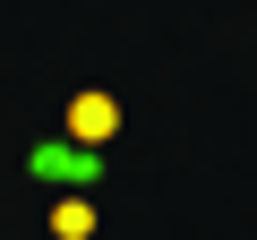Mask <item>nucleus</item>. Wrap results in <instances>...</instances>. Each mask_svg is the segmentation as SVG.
Instances as JSON below:
<instances>
[{"label": "nucleus", "mask_w": 257, "mask_h": 240, "mask_svg": "<svg viewBox=\"0 0 257 240\" xmlns=\"http://www.w3.org/2000/svg\"><path fill=\"white\" fill-rule=\"evenodd\" d=\"M69 129H77V138H111V129H120V103H111V94H77V103H69Z\"/></svg>", "instance_id": "1"}, {"label": "nucleus", "mask_w": 257, "mask_h": 240, "mask_svg": "<svg viewBox=\"0 0 257 240\" xmlns=\"http://www.w3.org/2000/svg\"><path fill=\"white\" fill-rule=\"evenodd\" d=\"M52 223H60V240H86V231H94V206H86V197H69Z\"/></svg>", "instance_id": "2"}]
</instances>
